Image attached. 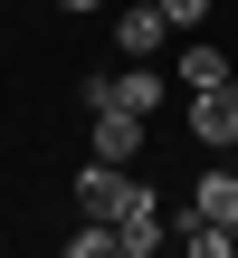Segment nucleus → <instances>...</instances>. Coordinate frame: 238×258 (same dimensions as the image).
<instances>
[{"label": "nucleus", "instance_id": "nucleus-11", "mask_svg": "<svg viewBox=\"0 0 238 258\" xmlns=\"http://www.w3.org/2000/svg\"><path fill=\"white\" fill-rule=\"evenodd\" d=\"M76 10H86V0H76Z\"/></svg>", "mask_w": 238, "mask_h": 258}, {"label": "nucleus", "instance_id": "nucleus-6", "mask_svg": "<svg viewBox=\"0 0 238 258\" xmlns=\"http://www.w3.org/2000/svg\"><path fill=\"white\" fill-rule=\"evenodd\" d=\"M124 182H134V172H124V163H105V153H95V163H86V172H76V211H95V220H114V211H124Z\"/></svg>", "mask_w": 238, "mask_h": 258}, {"label": "nucleus", "instance_id": "nucleus-3", "mask_svg": "<svg viewBox=\"0 0 238 258\" xmlns=\"http://www.w3.org/2000/svg\"><path fill=\"white\" fill-rule=\"evenodd\" d=\"M86 115H95L86 144H95L105 163H134V153H143V124H153V115H134V105H86Z\"/></svg>", "mask_w": 238, "mask_h": 258}, {"label": "nucleus", "instance_id": "nucleus-10", "mask_svg": "<svg viewBox=\"0 0 238 258\" xmlns=\"http://www.w3.org/2000/svg\"><path fill=\"white\" fill-rule=\"evenodd\" d=\"M162 19H172V29H200V19H210V0H162Z\"/></svg>", "mask_w": 238, "mask_h": 258}, {"label": "nucleus", "instance_id": "nucleus-4", "mask_svg": "<svg viewBox=\"0 0 238 258\" xmlns=\"http://www.w3.org/2000/svg\"><path fill=\"white\" fill-rule=\"evenodd\" d=\"M191 134L210 153H238V86H200L191 96Z\"/></svg>", "mask_w": 238, "mask_h": 258}, {"label": "nucleus", "instance_id": "nucleus-8", "mask_svg": "<svg viewBox=\"0 0 238 258\" xmlns=\"http://www.w3.org/2000/svg\"><path fill=\"white\" fill-rule=\"evenodd\" d=\"M191 211H200V220H229V230H238V172H200V182H191Z\"/></svg>", "mask_w": 238, "mask_h": 258}, {"label": "nucleus", "instance_id": "nucleus-9", "mask_svg": "<svg viewBox=\"0 0 238 258\" xmlns=\"http://www.w3.org/2000/svg\"><path fill=\"white\" fill-rule=\"evenodd\" d=\"M181 249H191V258H229V249H238V230H229V220H200V211H181Z\"/></svg>", "mask_w": 238, "mask_h": 258}, {"label": "nucleus", "instance_id": "nucleus-7", "mask_svg": "<svg viewBox=\"0 0 238 258\" xmlns=\"http://www.w3.org/2000/svg\"><path fill=\"white\" fill-rule=\"evenodd\" d=\"M229 77H238V67L210 48V38H191V48H181V67H172V86H191V96H200V86H229Z\"/></svg>", "mask_w": 238, "mask_h": 258}, {"label": "nucleus", "instance_id": "nucleus-5", "mask_svg": "<svg viewBox=\"0 0 238 258\" xmlns=\"http://www.w3.org/2000/svg\"><path fill=\"white\" fill-rule=\"evenodd\" d=\"M162 38H172L162 0H124V19H114V48H124V57H162Z\"/></svg>", "mask_w": 238, "mask_h": 258}, {"label": "nucleus", "instance_id": "nucleus-1", "mask_svg": "<svg viewBox=\"0 0 238 258\" xmlns=\"http://www.w3.org/2000/svg\"><path fill=\"white\" fill-rule=\"evenodd\" d=\"M76 96H86V105H134V115H153V105H162V77H153V57H134L124 77H76Z\"/></svg>", "mask_w": 238, "mask_h": 258}, {"label": "nucleus", "instance_id": "nucleus-2", "mask_svg": "<svg viewBox=\"0 0 238 258\" xmlns=\"http://www.w3.org/2000/svg\"><path fill=\"white\" fill-rule=\"evenodd\" d=\"M162 239H172V230H162V201H153L143 182H124V211H114V249H124V258H153Z\"/></svg>", "mask_w": 238, "mask_h": 258}]
</instances>
